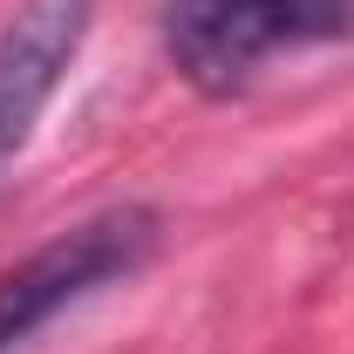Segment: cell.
<instances>
[{
  "instance_id": "obj_3",
  "label": "cell",
  "mask_w": 354,
  "mask_h": 354,
  "mask_svg": "<svg viewBox=\"0 0 354 354\" xmlns=\"http://www.w3.org/2000/svg\"><path fill=\"white\" fill-rule=\"evenodd\" d=\"M88 28H95V0H14V14L0 21V177L28 150Z\"/></svg>"
},
{
  "instance_id": "obj_1",
  "label": "cell",
  "mask_w": 354,
  "mask_h": 354,
  "mask_svg": "<svg viewBox=\"0 0 354 354\" xmlns=\"http://www.w3.org/2000/svg\"><path fill=\"white\" fill-rule=\"evenodd\" d=\"M354 0H164L157 35L177 82L198 95H239L272 55L341 41Z\"/></svg>"
},
{
  "instance_id": "obj_2",
  "label": "cell",
  "mask_w": 354,
  "mask_h": 354,
  "mask_svg": "<svg viewBox=\"0 0 354 354\" xmlns=\"http://www.w3.org/2000/svg\"><path fill=\"white\" fill-rule=\"evenodd\" d=\"M157 239H164V218L150 205H102L88 218L62 225L55 239H41L28 259L0 272V354L28 348L48 320H62L68 307L95 300L102 286H123L130 272H143Z\"/></svg>"
}]
</instances>
